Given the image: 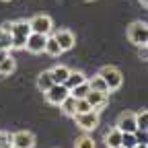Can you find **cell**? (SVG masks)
<instances>
[{
	"label": "cell",
	"instance_id": "cell-33",
	"mask_svg": "<svg viewBox=\"0 0 148 148\" xmlns=\"http://www.w3.org/2000/svg\"><path fill=\"white\" fill-rule=\"evenodd\" d=\"M4 2H8V0H4Z\"/></svg>",
	"mask_w": 148,
	"mask_h": 148
},
{
	"label": "cell",
	"instance_id": "cell-29",
	"mask_svg": "<svg viewBox=\"0 0 148 148\" xmlns=\"http://www.w3.org/2000/svg\"><path fill=\"white\" fill-rule=\"evenodd\" d=\"M8 56H10V49H0V62L4 58H8Z\"/></svg>",
	"mask_w": 148,
	"mask_h": 148
},
{
	"label": "cell",
	"instance_id": "cell-3",
	"mask_svg": "<svg viewBox=\"0 0 148 148\" xmlns=\"http://www.w3.org/2000/svg\"><path fill=\"white\" fill-rule=\"evenodd\" d=\"M127 39L136 43V45H144L148 43V23H142V21H136L127 27Z\"/></svg>",
	"mask_w": 148,
	"mask_h": 148
},
{
	"label": "cell",
	"instance_id": "cell-28",
	"mask_svg": "<svg viewBox=\"0 0 148 148\" xmlns=\"http://www.w3.org/2000/svg\"><path fill=\"white\" fill-rule=\"evenodd\" d=\"M0 29H2V31H6V33H10L12 31V21H8V23H4L2 27H0Z\"/></svg>",
	"mask_w": 148,
	"mask_h": 148
},
{
	"label": "cell",
	"instance_id": "cell-5",
	"mask_svg": "<svg viewBox=\"0 0 148 148\" xmlns=\"http://www.w3.org/2000/svg\"><path fill=\"white\" fill-rule=\"evenodd\" d=\"M43 95H45V101L49 103V105H62V101L70 95V88L66 86V84H58V82H56V84H51V88L49 90H45L43 92Z\"/></svg>",
	"mask_w": 148,
	"mask_h": 148
},
{
	"label": "cell",
	"instance_id": "cell-22",
	"mask_svg": "<svg viewBox=\"0 0 148 148\" xmlns=\"http://www.w3.org/2000/svg\"><path fill=\"white\" fill-rule=\"evenodd\" d=\"M0 49H12V41H10V33L0 29Z\"/></svg>",
	"mask_w": 148,
	"mask_h": 148
},
{
	"label": "cell",
	"instance_id": "cell-2",
	"mask_svg": "<svg viewBox=\"0 0 148 148\" xmlns=\"http://www.w3.org/2000/svg\"><path fill=\"white\" fill-rule=\"evenodd\" d=\"M99 76H103V80L107 82L109 92H111V90H117V88L123 84V74H121V70L115 68V66H103V68L99 70Z\"/></svg>",
	"mask_w": 148,
	"mask_h": 148
},
{
	"label": "cell",
	"instance_id": "cell-8",
	"mask_svg": "<svg viewBox=\"0 0 148 148\" xmlns=\"http://www.w3.org/2000/svg\"><path fill=\"white\" fill-rule=\"evenodd\" d=\"M10 144L14 148H33L35 146V136L27 130H18L10 136Z\"/></svg>",
	"mask_w": 148,
	"mask_h": 148
},
{
	"label": "cell",
	"instance_id": "cell-4",
	"mask_svg": "<svg viewBox=\"0 0 148 148\" xmlns=\"http://www.w3.org/2000/svg\"><path fill=\"white\" fill-rule=\"evenodd\" d=\"M72 117L76 121V125L82 127L84 132H90V130H95L99 125V111H95V109L86 111V113H74Z\"/></svg>",
	"mask_w": 148,
	"mask_h": 148
},
{
	"label": "cell",
	"instance_id": "cell-16",
	"mask_svg": "<svg viewBox=\"0 0 148 148\" xmlns=\"http://www.w3.org/2000/svg\"><path fill=\"white\" fill-rule=\"evenodd\" d=\"M43 51H45L47 56H53V58H56V56H60V53H64L62 47H60V43L56 41L53 35H47V39H45V49H43Z\"/></svg>",
	"mask_w": 148,
	"mask_h": 148
},
{
	"label": "cell",
	"instance_id": "cell-23",
	"mask_svg": "<svg viewBox=\"0 0 148 148\" xmlns=\"http://www.w3.org/2000/svg\"><path fill=\"white\" fill-rule=\"evenodd\" d=\"M74 148H95V142H92L90 136H80L74 144Z\"/></svg>",
	"mask_w": 148,
	"mask_h": 148
},
{
	"label": "cell",
	"instance_id": "cell-15",
	"mask_svg": "<svg viewBox=\"0 0 148 148\" xmlns=\"http://www.w3.org/2000/svg\"><path fill=\"white\" fill-rule=\"evenodd\" d=\"M51 84H56V82H53V78H51V72H49V70L41 72L39 76H37V88H39L41 92L49 90V88H51Z\"/></svg>",
	"mask_w": 148,
	"mask_h": 148
},
{
	"label": "cell",
	"instance_id": "cell-14",
	"mask_svg": "<svg viewBox=\"0 0 148 148\" xmlns=\"http://www.w3.org/2000/svg\"><path fill=\"white\" fill-rule=\"evenodd\" d=\"M49 72H51V78H53V82H58V84H64V82H66V78H68V74H70V68L60 64V66L51 68Z\"/></svg>",
	"mask_w": 148,
	"mask_h": 148
},
{
	"label": "cell",
	"instance_id": "cell-18",
	"mask_svg": "<svg viewBox=\"0 0 148 148\" xmlns=\"http://www.w3.org/2000/svg\"><path fill=\"white\" fill-rule=\"evenodd\" d=\"M60 107H62V111H64L66 115H70V117H72L74 113H76V99H74L72 95H68V97L62 101V105H60Z\"/></svg>",
	"mask_w": 148,
	"mask_h": 148
},
{
	"label": "cell",
	"instance_id": "cell-19",
	"mask_svg": "<svg viewBox=\"0 0 148 148\" xmlns=\"http://www.w3.org/2000/svg\"><path fill=\"white\" fill-rule=\"evenodd\" d=\"M88 90H90V84H88V80H86V82H82V84H78V86L70 88V95H72L74 99H84V97L88 95Z\"/></svg>",
	"mask_w": 148,
	"mask_h": 148
},
{
	"label": "cell",
	"instance_id": "cell-13",
	"mask_svg": "<svg viewBox=\"0 0 148 148\" xmlns=\"http://www.w3.org/2000/svg\"><path fill=\"white\" fill-rule=\"evenodd\" d=\"M88 78L84 76V72H80V70H70V74H68V78H66V86L68 88H74V86H78V84H82V82H86Z\"/></svg>",
	"mask_w": 148,
	"mask_h": 148
},
{
	"label": "cell",
	"instance_id": "cell-31",
	"mask_svg": "<svg viewBox=\"0 0 148 148\" xmlns=\"http://www.w3.org/2000/svg\"><path fill=\"white\" fill-rule=\"evenodd\" d=\"M140 4H142V6H146V8H148V0H140Z\"/></svg>",
	"mask_w": 148,
	"mask_h": 148
},
{
	"label": "cell",
	"instance_id": "cell-20",
	"mask_svg": "<svg viewBox=\"0 0 148 148\" xmlns=\"http://www.w3.org/2000/svg\"><path fill=\"white\" fill-rule=\"evenodd\" d=\"M88 84H90V90H101V92H109V86H107V82L103 80V76H92L90 80H88Z\"/></svg>",
	"mask_w": 148,
	"mask_h": 148
},
{
	"label": "cell",
	"instance_id": "cell-26",
	"mask_svg": "<svg viewBox=\"0 0 148 148\" xmlns=\"http://www.w3.org/2000/svg\"><path fill=\"white\" fill-rule=\"evenodd\" d=\"M138 58H140V60H144V62H148V43L138 45Z\"/></svg>",
	"mask_w": 148,
	"mask_h": 148
},
{
	"label": "cell",
	"instance_id": "cell-30",
	"mask_svg": "<svg viewBox=\"0 0 148 148\" xmlns=\"http://www.w3.org/2000/svg\"><path fill=\"white\" fill-rule=\"evenodd\" d=\"M134 148H148V144H136Z\"/></svg>",
	"mask_w": 148,
	"mask_h": 148
},
{
	"label": "cell",
	"instance_id": "cell-27",
	"mask_svg": "<svg viewBox=\"0 0 148 148\" xmlns=\"http://www.w3.org/2000/svg\"><path fill=\"white\" fill-rule=\"evenodd\" d=\"M4 144H10V136L4 134V132H0V146H4Z\"/></svg>",
	"mask_w": 148,
	"mask_h": 148
},
{
	"label": "cell",
	"instance_id": "cell-10",
	"mask_svg": "<svg viewBox=\"0 0 148 148\" xmlns=\"http://www.w3.org/2000/svg\"><path fill=\"white\" fill-rule=\"evenodd\" d=\"M53 37H56V41L60 43L62 51L72 49V47H74V43H76V37H74V33H72V31H68V29H60V31H56V33H53Z\"/></svg>",
	"mask_w": 148,
	"mask_h": 148
},
{
	"label": "cell",
	"instance_id": "cell-12",
	"mask_svg": "<svg viewBox=\"0 0 148 148\" xmlns=\"http://www.w3.org/2000/svg\"><path fill=\"white\" fill-rule=\"evenodd\" d=\"M103 142H105L107 148H115V146H119V144H121V132H119L117 127H111L109 132L103 136Z\"/></svg>",
	"mask_w": 148,
	"mask_h": 148
},
{
	"label": "cell",
	"instance_id": "cell-24",
	"mask_svg": "<svg viewBox=\"0 0 148 148\" xmlns=\"http://www.w3.org/2000/svg\"><path fill=\"white\" fill-rule=\"evenodd\" d=\"M90 103L86 99H76V113H86V111H90Z\"/></svg>",
	"mask_w": 148,
	"mask_h": 148
},
{
	"label": "cell",
	"instance_id": "cell-11",
	"mask_svg": "<svg viewBox=\"0 0 148 148\" xmlns=\"http://www.w3.org/2000/svg\"><path fill=\"white\" fill-rule=\"evenodd\" d=\"M84 99L90 103V107L95 109V111H101V109L107 105V101H109L107 92H101V90H88V95H86Z\"/></svg>",
	"mask_w": 148,
	"mask_h": 148
},
{
	"label": "cell",
	"instance_id": "cell-1",
	"mask_svg": "<svg viewBox=\"0 0 148 148\" xmlns=\"http://www.w3.org/2000/svg\"><path fill=\"white\" fill-rule=\"evenodd\" d=\"M29 33H31L29 21H14V23H12V31H10L12 47H14V49H25V43H27Z\"/></svg>",
	"mask_w": 148,
	"mask_h": 148
},
{
	"label": "cell",
	"instance_id": "cell-21",
	"mask_svg": "<svg viewBox=\"0 0 148 148\" xmlns=\"http://www.w3.org/2000/svg\"><path fill=\"white\" fill-rule=\"evenodd\" d=\"M136 123H138V130H144V132H148V109L140 111V113H136Z\"/></svg>",
	"mask_w": 148,
	"mask_h": 148
},
{
	"label": "cell",
	"instance_id": "cell-7",
	"mask_svg": "<svg viewBox=\"0 0 148 148\" xmlns=\"http://www.w3.org/2000/svg\"><path fill=\"white\" fill-rule=\"evenodd\" d=\"M45 39H47V35H41V33H29L27 37V43H25V49L29 53H43L45 49Z\"/></svg>",
	"mask_w": 148,
	"mask_h": 148
},
{
	"label": "cell",
	"instance_id": "cell-32",
	"mask_svg": "<svg viewBox=\"0 0 148 148\" xmlns=\"http://www.w3.org/2000/svg\"><path fill=\"white\" fill-rule=\"evenodd\" d=\"M115 148H125V146H121V144H119V146H115Z\"/></svg>",
	"mask_w": 148,
	"mask_h": 148
},
{
	"label": "cell",
	"instance_id": "cell-9",
	"mask_svg": "<svg viewBox=\"0 0 148 148\" xmlns=\"http://www.w3.org/2000/svg\"><path fill=\"white\" fill-rule=\"evenodd\" d=\"M115 127L119 130V132H136V130H138L136 113H132V111H123V113L117 117V121H115Z\"/></svg>",
	"mask_w": 148,
	"mask_h": 148
},
{
	"label": "cell",
	"instance_id": "cell-25",
	"mask_svg": "<svg viewBox=\"0 0 148 148\" xmlns=\"http://www.w3.org/2000/svg\"><path fill=\"white\" fill-rule=\"evenodd\" d=\"M136 140L138 144H148V132H144V130H136Z\"/></svg>",
	"mask_w": 148,
	"mask_h": 148
},
{
	"label": "cell",
	"instance_id": "cell-17",
	"mask_svg": "<svg viewBox=\"0 0 148 148\" xmlns=\"http://www.w3.org/2000/svg\"><path fill=\"white\" fill-rule=\"evenodd\" d=\"M16 64L12 60V56H8V58H4L2 62H0V76H10V74L14 72Z\"/></svg>",
	"mask_w": 148,
	"mask_h": 148
},
{
	"label": "cell",
	"instance_id": "cell-6",
	"mask_svg": "<svg viewBox=\"0 0 148 148\" xmlns=\"http://www.w3.org/2000/svg\"><path fill=\"white\" fill-rule=\"evenodd\" d=\"M29 27L33 33H41V35H49L51 29H53V23H51V18L47 14H37L33 16L31 21H29Z\"/></svg>",
	"mask_w": 148,
	"mask_h": 148
}]
</instances>
